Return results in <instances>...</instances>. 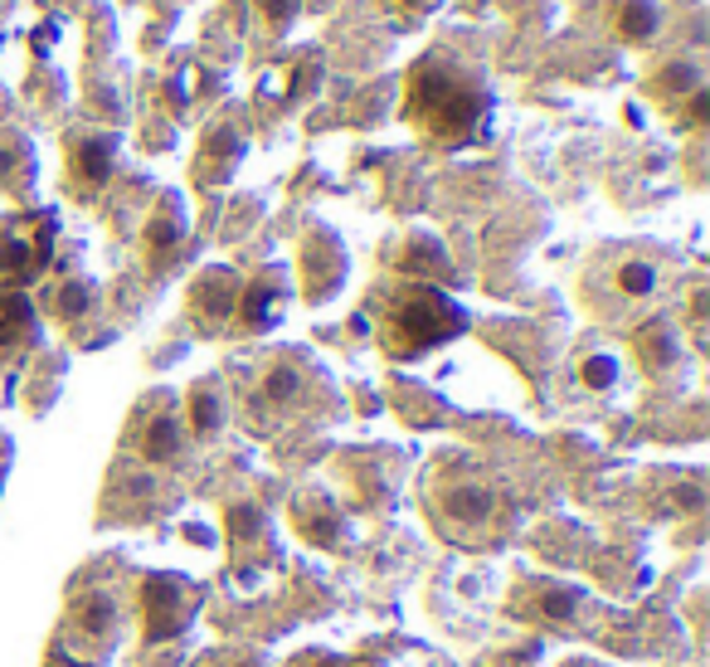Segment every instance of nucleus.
Masks as SVG:
<instances>
[{
  "label": "nucleus",
  "mask_w": 710,
  "mask_h": 667,
  "mask_svg": "<svg viewBox=\"0 0 710 667\" xmlns=\"http://www.w3.org/2000/svg\"><path fill=\"white\" fill-rule=\"evenodd\" d=\"M540 653H546L540 639H521V643H506V648H492L482 667H536Z\"/></svg>",
  "instance_id": "nucleus-28"
},
{
  "label": "nucleus",
  "mask_w": 710,
  "mask_h": 667,
  "mask_svg": "<svg viewBox=\"0 0 710 667\" xmlns=\"http://www.w3.org/2000/svg\"><path fill=\"white\" fill-rule=\"evenodd\" d=\"M565 667H603V663H584V658H574V663H565Z\"/></svg>",
  "instance_id": "nucleus-38"
},
{
  "label": "nucleus",
  "mask_w": 710,
  "mask_h": 667,
  "mask_svg": "<svg viewBox=\"0 0 710 667\" xmlns=\"http://www.w3.org/2000/svg\"><path fill=\"white\" fill-rule=\"evenodd\" d=\"M287 521L311 550H346L351 546V512L327 487H297L287 502Z\"/></svg>",
  "instance_id": "nucleus-11"
},
{
  "label": "nucleus",
  "mask_w": 710,
  "mask_h": 667,
  "mask_svg": "<svg viewBox=\"0 0 710 667\" xmlns=\"http://www.w3.org/2000/svg\"><path fill=\"white\" fill-rule=\"evenodd\" d=\"M467 307L443 288H428V283H400L380 307V351L390 361H419L428 351L448 347L467 331Z\"/></svg>",
  "instance_id": "nucleus-3"
},
{
  "label": "nucleus",
  "mask_w": 710,
  "mask_h": 667,
  "mask_svg": "<svg viewBox=\"0 0 710 667\" xmlns=\"http://www.w3.org/2000/svg\"><path fill=\"white\" fill-rule=\"evenodd\" d=\"M706 288H696V293H691V331H696V337H701V331H706Z\"/></svg>",
  "instance_id": "nucleus-34"
},
{
  "label": "nucleus",
  "mask_w": 710,
  "mask_h": 667,
  "mask_svg": "<svg viewBox=\"0 0 710 667\" xmlns=\"http://www.w3.org/2000/svg\"><path fill=\"white\" fill-rule=\"evenodd\" d=\"M118 151H122V137L108 128H78L69 132L64 142V171H69V191L78 201H93L102 195V185L112 181L118 171Z\"/></svg>",
  "instance_id": "nucleus-9"
},
{
  "label": "nucleus",
  "mask_w": 710,
  "mask_h": 667,
  "mask_svg": "<svg viewBox=\"0 0 710 667\" xmlns=\"http://www.w3.org/2000/svg\"><path fill=\"white\" fill-rule=\"evenodd\" d=\"M424 507H428V521H433L438 536L453 541V546H467V550L497 546L511 531V517H516L506 487H501L497 477H487L482 468L463 453L428 468Z\"/></svg>",
  "instance_id": "nucleus-2"
},
{
  "label": "nucleus",
  "mask_w": 710,
  "mask_h": 667,
  "mask_svg": "<svg viewBox=\"0 0 710 667\" xmlns=\"http://www.w3.org/2000/svg\"><path fill=\"white\" fill-rule=\"evenodd\" d=\"M307 5H311V10H321V5H331V0H302V10H307Z\"/></svg>",
  "instance_id": "nucleus-37"
},
{
  "label": "nucleus",
  "mask_w": 710,
  "mask_h": 667,
  "mask_svg": "<svg viewBox=\"0 0 710 667\" xmlns=\"http://www.w3.org/2000/svg\"><path fill=\"white\" fill-rule=\"evenodd\" d=\"M238 288H244V274H234L229 264H210L195 274L191 283V322L200 331H219L234 327V302H238Z\"/></svg>",
  "instance_id": "nucleus-14"
},
{
  "label": "nucleus",
  "mask_w": 710,
  "mask_h": 667,
  "mask_svg": "<svg viewBox=\"0 0 710 667\" xmlns=\"http://www.w3.org/2000/svg\"><path fill=\"white\" fill-rule=\"evenodd\" d=\"M321 83V59L317 54H307V59H297V69H292V83H287V102H302L311 88Z\"/></svg>",
  "instance_id": "nucleus-30"
},
{
  "label": "nucleus",
  "mask_w": 710,
  "mask_h": 667,
  "mask_svg": "<svg viewBox=\"0 0 710 667\" xmlns=\"http://www.w3.org/2000/svg\"><path fill=\"white\" fill-rule=\"evenodd\" d=\"M0 20H5V0H0Z\"/></svg>",
  "instance_id": "nucleus-39"
},
{
  "label": "nucleus",
  "mask_w": 710,
  "mask_h": 667,
  "mask_svg": "<svg viewBox=\"0 0 710 667\" xmlns=\"http://www.w3.org/2000/svg\"><path fill=\"white\" fill-rule=\"evenodd\" d=\"M633 347V361H638L642 375H652V380H662L666 371L682 366V331H676L672 317H647L633 327L628 337Z\"/></svg>",
  "instance_id": "nucleus-18"
},
{
  "label": "nucleus",
  "mask_w": 710,
  "mask_h": 667,
  "mask_svg": "<svg viewBox=\"0 0 710 667\" xmlns=\"http://www.w3.org/2000/svg\"><path fill=\"white\" fill-rule=\"evenodd\" d=\"M244 166V137L229 122H210L195 151V181L200 185H229L234 171Z\"/></svg>",
  "instance_id": "nucleus-20"
},
{
  "label": "nucleus",
  "mask_w": 710,
  "mask_h": 667,
  "mask_svg": "<svg viewBox=\"0 0 710 667\" xmlns=\"http://www.w3.org/2000/svg\"><path fill=\"white\" fill-rule=\"evenodd\" d=\"M657 283H662V274H657V264L642 254H623V258H613V268H609V293L619 302H647L657 293Z\"/></svg>",
  "instance_id": "nucleus-24"
},
{
  "label": "nucleus",
  "mask_w": 710,
  "mask_h": 667,
  "mask_svg": "<svg viewBox=\"0 0 710 667\" xmlns=\"http://www.w3.org/2000/svg\"><path fill=\"white\" fill-rule=\"evenodd\" d=\"M657 5L652 0H619V10H613V29H619L623 45H647V39L657 35Z\"/></svg>",
  "instance_id": "nucleus-26"
},
{
  "label": "nucleus",
  "mask_w": 710,
  "mask_h": 667,
  "mask_svg": "<svg viewBox=\"0 0 710 667\" xmlns=\"http://www.w3.org/2000/svg\"><path fill=\"white\" fill-rule=\"evenodd\" d=\"M224 531H229V556L234 566H244V575L254 580V570L273 566V521L258 502H234L224 512Z\"/></svg>",
  "instance_id": "nucleus-15"
},
{
  "label": "nucleus",
  "mask_w": 710,
  "mask_h": 667,
  "mask_svg": "<svg viewBox=\"0 0 710 667\" xmlns=\"http://www.w3.org/2000/svg\"><path fill=\"white\" fill-rule=\"evenodd\" d=\"M10 458H15V448H10V439L0 434V487H5V473H10Z\"/></svg>",
  "instance_id": "nucleus-35"
},
{
  "label": "nucleus",
  "mask_w": 710,
  "mask_h": 667,
  "mask_svg": "<svg viewBox=\"0 0 710 667\" xmlns=\"http://www.w3.org/2000/svg\"><path fill=\"white\" fill-rule=\"evenodd\" d=\"M619 375H623V361L619 356H609V351H593V356H584L579 361V385L584 390H613L619 385Z\"/></svg>",
  "instance_id": "nucleus-27"
},
{
  "label": "nucleus",
  "mask_w": 710,
  "mask_h": 667,
  "mask_svg": "<svg viewBox=\"0 0 710 667\" xmlns=\"http://www.w3.org/2000/svg\"><path fill=\"white\" fill-rule=\"evenodd\" d=\"M45 667H93V658H73L64 643H54V648H49V658H45Z\"/></svg>",
  "instance_id": "nucleus-32"
},
{
  "label": "nucleus",
  "mask_w": 710,
  "mask_h": 667,
  "mask_svg": "<svg viewBox=\"0 0 710 667\" xmlns=\"http://www.w3.org/2000/svg\"><path fill=\"white\" fill-rule=\"evenodd\" d=\"M93 307H98V283L83 278V274H64V278H54V283L45 288V312L54 322H64V327L88 322Z\"/></svg>",
  "instance_id": "nucleus-22"
},
{
  "label": "nucleus",
  "mask_w": 710,
  "mask_h": 667,
  "mask_svg": "<svg viewBox=\"0 0 710 667\" xmlns=\"http://www.w3.org/2000/svg\"><path fill=\"white\" fill-rule=\"evenodd\" d=\"M118 629H122V604L112 590L102 585H83L69 594V614H64V643H83L93 658L118 643Z\"/></svg>",
  "instance_id": "nucleus-10"
},
{
  "label": "nucleus",
  "mask_w": 710,
  "mask_h": 667,
  "mask_svg": "<svg viewBox=\"0 0 710 667\" xmlns=\"http://www.w3.org/2000/svg\"><path fill=\"white\" fill-rule=\"evenodd\" d=\"M394 268H400V278H409V283H453V258H448V244L438 234H428V229H409V234L400 239V248H394L390 258Z\"/></svg>",
  "instance_id": "nucleus-17"
},
{
  "label": "nucleus",
  "mask_w": 710,
  "mask_h": 667,
  "mask_svg": "<svg viewBox=\"0 0 710 667\" xmlns=\"http://www.w3.org/2000/svg\"><path fill=\"white\" fill-rule=\"evenodd\" d=\"M39 347V307L20 288H0V361H20Z\"/></svg>",
  "instance_id": "nucleus-19"
},
{
  "label": "nucleus",
  "mask_w": 710,
  "mask_h": 667,
  "mask_svg": "<svg viewBox=\"0 0 710 667\" xmlns=\"http://www.w3.org/2000/svg\"><path fill=\"white\" fill-rule=\"evenodd\" d=\"M706 122H710V88H696L691 98H686V118H682V128L701 132Z\"/></svg>",
  "instance_id": "nucleus-31"
},
{
  "label": "nucleus",
  "mask_w": 710,
  "mask_h": 667,
  "mask_svg": "<svg viewBox=\"0 0 710 667\" xmlns=\"http://www.w3.org/2000/svg\"><path fill=\"white\" fill-rule=\"evenodd\" d=\"M195 667H238V658H229V653H205Z\"/></svg>",
  "instance_id": "nucleus-36"
},
{
  "label": "nucleus",
  "mask_w": 710,
  "mask_h": 667,
  "mask_svg": "<svg viewBox=\"0 0 710 667\" xmlns=\"http://www.w3.org/2000/svg\"><path fill=\"white\" fill-rule=\"evenodd\" d=\"M35 181H39V161L35 147L20 128L0 132V195L10 201H35Z\"/></svg>",
  "instance_id": "nucleus-21"
},
{
  "label": "nucleus",
  "mask_w": 710,
  "mask_h": 667,
  "mask_svg": "<svg viewBox=\"0 0 710 667\" xmlns=\"http://www.w3.org/2000/svg\"><path fill=\"white\" fill-rule=\"evenodd\" d=\"M584 594L579 585L570 580H555V575H526L511 585V599H506V614L521 623V629H570L574 619L584 614Z\"/></svg>",
  "instance_id": "nucleus-8"
},
{
  "label": "nucleus",
  "mask_w": 710,
  "mask_h": 667,
  "mask_svg": "<svg viewBox=\"0 0 710 667\" xmlns=\"http://www.w3.org/2000/svg\"><path fill=\"white\" fill-rule=\"evenodd\" d=\"M287 298H292V288H287L283 268H258V274H248L244 288H238V302H234V331H248V337L273 331L287 312Z\"/></svg>",
  "instance_id": "nucleus-13"
},
{
  "label": "nucleus",
  "mask_w": 710,
  "mask_h": 667,
  "mask_svg": "<svg viewBox=\"0 0 710 667\" xmlns=\"http://www.w3.org/2000/svg\"><path fill=\"white\" fill-rule=\"evenodd\" d=\"M297 274H302V298L307 302H331L346 288L351 258H346V244H341L336 229H311V234L302 239Z\"/></svg>",
  "instance_id": "nucleus-12"
},
{
  "label": "nucleus",
  "mask_w": 710,
  "mask_h": 667,
  "mask_svg": "<svg viewBox=\"0 0 710 667\" xmlns=\"http://www.w3.org/2000/svg\"><path fill=\"white\" fill-rule=\"evenodd\" d=\"M205 594L191 585L185 575H166V570H151L137 585V619H142V639L146 643H171L181 639L195 623Z\"/></svg>",
  "instance_id": "nucleus-6"
},
{
  "label": "nucleus",
  "mask_w": 710,
  "mask_h": 667,
  "mask_svg": "<svg viewBox=\"0 0 710 667\" xmlns=\"http://www.w3.org/2000/svg\"><path fill=\"white\" fill-rule=\"evenodd\" d=\"M224 390H219V380H195L191 385V395H185V414H181V424H185V434L191 439H200V444H210L219 439V429H224Z\"/></svg>",
  "instance_id": "nucleus-23"
},
{
  "label": "nucleus",
  "mask_w": 710,
  "mask_h": 667,
  "mask_svg": "<svg viewBox=\"0 0 710 667\" xmlns=\"http://www.w3.org/2000/svg\"><path fill=\"white\" fill-rule=\"evenodd\" d=\"M696 88H706V78H701V64H691V59H672V64H662L652 78H647V98H657V102H686Z\"/></svg>",
  "instance_id": "nucleus-25"
},
{
  "label": "nucleus",
  "mask_w": 710,
  "mask_h": 667,
  "mask_svg": "<svg viewBox=\"0 0 710 667\" xmlns=\"http://www.w3.org/2000/svg\"><path fill=\"white\" fill-rule=\"evenodd\" d=\"M400 112L428 147L457 151L487 137L497 98L467 59L448 54V49H428L419 64L409 69V78H404Z\"/></svg>",
  "instance_id": "nucleus-1"
},
{
  "label": "nucleus",
  "mask_w": 710,
  "mask_h": 667,
  "mask_svg": "<svg viewBox=\"0 0 710 667\" xmlns=\"http://www.w3.org/2000/svg\"><path fill=\"white\" fill-rule=\"evenodd\" d=\"M317 375H327V371H317L302 351H273V356L264 361V371H258L254 390L244 395L248 424H254V429H268V424H278V420H292V414L311 400Z\"/></svg>",
  "instance_id": "nucleus-4"
},
{
  "label": "nucleus",
  "mask_w": 710,
  "mask_h": 667,
  "mask_svg": "<svg viewBox=\"0 0 710 667\" xmlns=\"http://www.w3.org/2000/svg\"><path fill=\"white\" fill-rule=\"evenodd\" d=\"M384 5H390L394 15H428L438 0H384Z\"/></svg>",
  "instance_id": "nucleus-33"
},
{
  "label": "nucleus",
  "mask_w": 710,
  "mask_h": 667,
  "mask_svg": "<svg viewBox=\"0 0 710 667\" xmlns=\"http://www.w3.org/2000/svg\"><path fill=\"white\" fill-rule=\"evenodd\" d=\"M185 234H191V220H185V201L175 191H166L161 201L151 205V215H146V229H142L146 268H151V274H166V268L181 258Z\"/></svg>",
  "instance_id": "nucleus-16"
},
{
  "label": "nucleus",
  "mask_w": 710,
  "mask_h": 667,
  "mask_svg": "<svg viewBox=\"0 0 710 667\" xmlns=\"http://www.w3.org/2000/svg\"><path fill=\"white\" fill-rule=\"evenodd\" d=\"M127 448L142 458V463L151 468H175L185 458V448H191V434H185L181 424V410H175V395L171 390H156L146 395V400L132 410L127 420Z\"/></svg>",
  "instance_id": "nucleus-7"
},
{
  "label": "nucleus",
  "mask_w": 710,
  "mask_h": 667,
  "mask_svg": "<svg viewBox=\"0 0 710 667\" xmlns=\"http://www.w3.org/2000/svg\"><path fill=\"white\" fill-rule=\"evenodd\" d=\"M54 239H59L54 210L0 215V288L25 293L29 283H39L54 264Z\"/></svg>",
  "instance_id": "nucleus-5"
},
{
  "label": "nucleus",
  "mask_w": 710,
  "mask_h": 667,
  "mask_svg": "<svg viewBox=\"0 0 710 667\" xmlns=\"http://www.w3.org/2000/svg\"><path fill=\"white\" fill-rule=\"evenodd\" d=\"M254 5H258V20H264L273 35H287L302 15V0H254Z\"/></svg>",
  "instance_id": "nucleus-29"
}]
</instances>
